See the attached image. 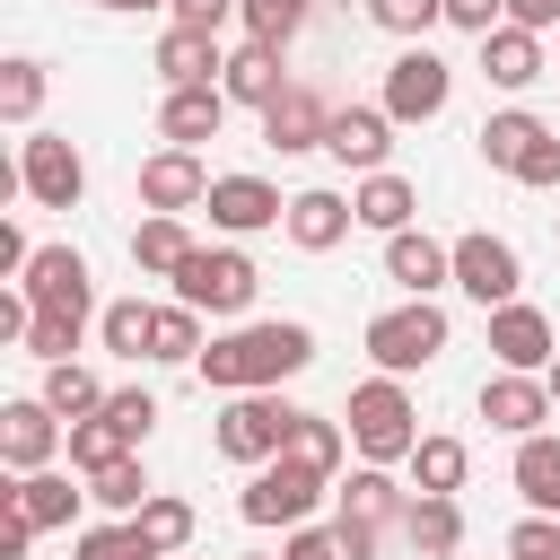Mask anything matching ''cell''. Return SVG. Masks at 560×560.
I'll return each instance as SVG.
<instances>
[{
  "label": "cell",
  "instance_id": "1",
  "mask_svg": "<svg viewBox=\"0 0 560 560\" xmlns=\"http://www.w3.org/2000/svg\"><path fill=\"white\" fill-rule=\"evenodd\" d=\"M192 368H201V385H210V394H280V376H306V368H315V332H306V324H289V315L228 324Z\"/></svg>",
  "mask_w": 560,
  "mask_h": 560
},
{
  "label": "cell",
  "instance_id": "2",
  "mask_svg": "<svg viewBox=\"0 0 560 560\" xmlns=\"http://www.w3.org/2000/svg\"><path fill=\"white\" fill-rule=\"evenodd\" d=\"M341 429H350L359 464H385V472H394V464H411V446H420V402H411L402 376H368V385H350Z\"/></svg>",
  "mask_w": 560,
  "mask_h": 560
},
{
  "label": "cell",
  "instance_id": "3",
  "mask_svg": "<svg viewBox=\"0 0 560 560\" xmlns=\"http://www.w3.org/2000/svg\"><path fill=\"white\" fill-rule=\"evenodd\" d=\"M438 350H446V306H438V298H402V306L368 315V359H376V376H420V368H438Z\"/></svg>",
  "mask_w": 560,
  "mask_h": 560
},
{
  "label": "cell",
  "instance_id": "4",
  "mask_svg": "<svg viewBox=\"0 0 560 560\" xmlns=\"http://www.w3.org/2000/svg\"><path fill=\"white\" fill-rule=\"evenodd\" d=\"M289 429H298V402H280V394H228V402H219V429H210V446H219L228 464L262 472V464L289 446Z\"/></svg>",
  "mask_w": 560,
  "mask_h": 560
},
{
  "label": "cell",
  "instance_id": "5",
  "mask_svg": "<svg viewBox=\"0 0 560 560\" xmlns=\"http://www.w3.org/2000/svg\"><path fill=\"white\" fill-rule=\"evenodd\" d=\"M254 289H262V271H254L245 245H192V262L175 271V298H184L192 315H245Z\"/></svg>",
  "mask_w": 560,
  "mask_h": 560
},
{
  "label": "cell",
  "instance_id": "6",
  "mask_svg": "<svg viewBox=\"0 0 560 560\" xmlns=\"http://www.w3.org/2000/svg\"><path fill=\"white\" fill-rule=\"evenodd\" d=\"M324 490H332V481H324L315 464L271 455V464H262V472L236 490V516H245V525H306V516L324 508Z\"/></svg>",
  "mask_w": 560,
  "mask_h": 560
},
{
  "label": "cell",
  "instance_id": "7",
  "mask_svg": "<svg viewBox=\"0 0 560 560\" xmlns=\"http://www.w3.org/2000/svg\"><path fill=\"white\" fill-rule=\"evenodd\" d=\"M446 96H455V61H438L429 44H402L394 61H385V114L394 122H438L446 114Z\"/></svg>",
  "mask_w": 560,
  "mask_h": 560
},
{
  "label": "cell",
  "instance_id": "8",
  "mask_svg": "<svg viewBox=\"0 0 560 560\" xmlns=\"http://www.w3.org/2000/svg\"><path fill=\"white\" fill-rule=\"evenodd\" d=\"M455 289H464L481 315H499V306H516V289H525V254H516L508 236L472 228V236H455Z\"/></svg>",
  "mask_w": 560,
  "mask_h": 560
},
{
  "label": "cell",
  "instance_id": "9",
  "mask_svg": "<svg viewBox=\"0 0 560 560\" xmlns=\"http://www.w3.org/2000/svg\"><path fill=\"white\" fill-rule=\"evenodd\" d=\"M18 192H26L35 210H79L88 158H79L61 131H26V149H18Z\"/></svg>",
  "mask_w": 560,
  "mask_h": 560
},
{
  "label": "cell",
  "instance_id": "10",
  "mask_svg": "<svg viewBox=\"0 0 560 560\" xmlns=\"http://www.w3.org/2000/svg\"><path fill=\"white\" fill-rule=\"evenodd\" d=\"M70 446V420L44 402V394H18V402H0V464L26 481V472H52V455Z\"/></svg>",
  "mask_w": 560,
  "mask_h": 560
},
{
  "label": "cell",
  "instance_id": "11",
  "mask_svg": "<svg viewBox=\"0 0 560 560\" xmlns=\"http://www.w3.org/2000/svg\"><path fill=\"white\" fill-rule=\"evenodd\" d=\"M26 298H35V315H96V280H88V254L79 245H35V262H26V280H18Z\"/></svg>",
  "mask_w": 560,
  "mask_h": 560
},
{
  "label": "cell",
  "instance_id": "12",
  "mask_svg": "<svg viewBox=\"0 0 560 560\" xmlns=\"http://www.w3.org/2000/svg\"><path fill=\"white\" fill-rule=\"evenodd\" d=\"M210 166H201V149H158V158H140V210H166V219H184V210H201L210 201Z\"/></svg>",
  "mask_w": 560,
  "mask_h": 560
},
{
  "label": "cell",
  "instance_id": "13",
  "mask_svg": "<svg viewBox=\"0 0 560 560\" xmlns=\"http://www.w3.org/2000/svg\"><path fill=\"white\" fill-rule=\"evenodd\" d=\"M201 210H210V228H219V236H262V228H289V201H280V184H262V175H219Z\"/></svg>",
  "mask_w": 560,
  "mask_h": 560
},
{
  "label": "cell",
  "instance_id": "14",
  "mask_svg": "<svg viewBox=\"0 0 560 560\" xmlns=\"http://www.w3.org/2000/svg\"><path fill=\"white\" fill-rule=\"evenodd\" d=\"M219 88H228V105H254V114H271V105L298 88V79H289V44H254V35H245V44L228 52Z\"/></svg>",
  "mask_w": 560,
  "mask_h": 560
},
{
  "label": "cell",
  "instance_id": "15",
  "mask_svg": "<svg viewBox=\"0 0 560 560\" xmlns=\"http://www.w3.org/2000/svg\"><path fill=\"white\" fill-rule=\"evenodd\" d=\"M324 149H332L350 175H385V158H394V114H385V105H332Z\"/></svg>",
  "mask_w": 560,
  "mask_h": 560
},
{
  "label": "cell",
  "instance_id": "16",
  "mask_svg": "<svg viewBox=\"0 0 560 560\" xmlns=\"http://www.w3.org/2000/svg\"><path fill=\"white\" fill-rule=\"evenodd\" d=\"M490 350H499V368H516V376H542L551 359H560V332H551V315L542 306H499L490 315Z\"/></svg>",
  "mask_w": 560,
  "mask_h": 560
},
{
  "label": "cell",
  "instance_id": "17",
  "mask_svg": "<svg viewBox=\"0 0 560 560\" xmlns=\"http://www.w3.org/2000/svg\"><path fill=\"white\" fill-rule=\"evenodd\" d=\"M385 280H394L402 298H438V289H455V245L402 228V236H385Z\"/></svg>",
  "mask_w": 560,
  "mask_h": 560
},
{
  "label": "cell",
  "instance_id": "18",
  "mask_svg": "<svg viewBox=\"0 0 560 560\" xmlns=\"http://www.w3.org/2000/svg\"><path fill=\"white\" fill-rule=\"evenodd\" d=\"M551 411H560V402H551V385H542V376H516V368L481 376V420H490V429H508V438H534Z\"/></svg>",
  "mask_w": 560,
  "mask_h": 560
},
{
  "label": "cell",
  "instance_id": "19",
  "mask_svg": "<svg viewBox=\"0 0 560 560\" xmlns=\"http://www.w3.org/2000/svg\"><path fill=\"white\" fill-rule=\"evenodd\" d=\"M350 228H359L350 192H332V184H306V192H289V245H298V254H332Z\"/></svg>",
  "mask_w": 560,
  "mask_h": 560
},
{
  "label": "cell",
  "instance_id": "20",
  "mask_svg": "<svg viewBox=\"0 0 560 560\" xmlns=\"http://www.w3.org/2000/svg\"><path fill=\"white\" fill-rule=\"evenodd\" d=\"M219 122H228V88H166L158 96V140L166 149H201V140H219Z\"/></svg>",
  "mask_w": 560,
  "mask_h": 560
},
{
  "label": "cell",
  "instance_id": "21",
  "mask_svg": "<svg viewBox=\"0 0 560 560\" xmlns=\"http://www.w3.org/2000/svg\"><path fill=\"white\" fill-rule=\"evenodd\" d=\"M324 131H332V105L298 79L271 114H262V149H280V158H306V149H324Z\"/></svg>",
  "mask_w": 560,
  "mask_h": 560
},
{
  "label": "cell",
  "instance_id": "22",
  "mask_svg": "<svg viewBox=\"0 0 560 560\" xmlns=\"http://www.w3.org/2000/svg\"><path fill=\"white\" fill-rule=\"evenodd\" d=\"M219 70H228L219 35H192V26H166L158 35V79L166 88H219Z\"/></svg>",
  "mask_w": 560,
  "mask_h": 560
},
{
  "label": "cell",
  "instance_id": "23",
  "mask_svg": "<svg viewBox=\"0 0 560 560\" xmlns=\"http://www.w3.org/2000/svg\"><path fill=\"white\" fill-rule=\"evenodd\" d=\"M472 140H481V166L516 175V166H525V149H534V140H551V122H542V114H525V105H499V114H481V131H472Z\"/></svg>",
  "mask_w": 560,
  "mask_h": 560
},
{
  "label": "cell",
  "instance_id": "24",
  "mask_svg": "<svg viewBox=\"0 0 560 560\" xmlns=\"http://www.w3.org/2000/svg\"><path fill=\"white\" fill-rule=\"evenodd\" d=\"M0 499H9L35 534H52V525H79V499H88V490H70V472H26V481H9Z\"/></svg>",
  "mask_w": 560,
  "mask_h": 560
},
{
  "label": "cell",
  "instance_id": "25",
  "mask_svg": "<svg viewBox=\"0 0 560 560\" xmlns=\"http://www.w3.org/2000/svg\"><path fill=\"white\" fill-rule=\"evenodd\" d=\"M516 499H525V516H560V438L551 429L516 438Z\"/></svg>",
  "mask_w": 560,
  "mask_h": 560
},
{
  "label": "cell",
  "instance_id": "26",
  "mask_svg": "<svg viewBox=\"0 0 560 560\" xmlns=\"http://www.w3.org/2000/svg\"><path fill=\"white\" fill-rule=\"evenodd\" d=\"M481 79L490 88H534L542 79V35H525V26H499V35H481Z\"/></svg>",
  "mask_w": 560,
  "mask_h": 560
},
{
  "label": "cell",
  "instance_id": "27",
  "mask_svg": "<svg viewBox=\"0 0 560 560\" xmlns=\"http://www.w3.org/2000/svg\"><path fill=\"white\" fill-rule=\"evenodd\" d=\"M350 210H359V228H376V236H402L411 228V210H420V192H411V175H359V192H350Z\"/></svg>",
  "mask_w": 560,
  "mask_h": 560
},
{
  "label": "cell",
  "instance_id": "28",
  "mask_svg": "<svg viewBox=\"0 0 560 560\" xmlns=\"http://www.w3.org/2000/svg\"><path fill=\"white\" fill-rule=\"evenodd\" d=\"M192 245H201V236H192L184 219H166V210H149V219L131 228V262H140L149 280H175V271L192 262Z\"/></svg>",
  "mask_w": 560,
  "mask_h": 560
},
{
  "label": "cell",
  "instance_id": "29",
  "mask_svg": "<svg viewBox=\"0 0 560 560\" xmlns=\"http://www.w3.org/2000/svg\"><path fill=\"white\" fill-rule=\"evenodd\" d=\"M402 542H411L420 560H455V551H464V508L411 490V508H402Z\"/></svg>",
  "mask_w": 560,
  "mask_h": 560
},
{
  "label": "cell",
  "instance_id": "30",
  "mask_svg": "<svg viewBox=\"0 0 560 560\" xmlns=\"http://www.w3.org/2000/svg\"><path fill=\"white\" fill-rule=\"evenodd\" d=\"M332 499H341V516H368V525H402V508H411V490H402L385 464H359Z\"/></svg>",
  "mask_w": 560,
  "mask_h": 560
},
{
  "label": "cell",
  "instance_id": "31",
  "mask_svg": "<svg viewBox=\"0 0 560 560\" xmlns=\"http://www.w3.org/2000/svg\"><path fill=\"white\" fill-rule=\"evenodd\" d=\"M402 472H411V490H420V499H455V490H464V472H472V455H464V438H420Z\"/></svg>",
  "mask_w": 560,
  "mask_h": 560
},
{
  "label": "cell",
  "instance_id": "32",
  "mask_svg": "<svg viewBox=\"0 0 560 560\" xmlns=\"http://www.w3.org/2000/svg\"><path fill=\"white\" fill-rule=\"evenodd\" d=\"M35 114H44V61L35 52H9L0 61V122L35 131Z\"/></svg>",
  "mask_w": 560,
  "mask_h": 560
},
{
  "label": "cell",
  "instance_id": "33",
  "mask_svg": "<svg viewBox=\"0 0 560 560\" xmlns=\"http://www.w3.org/2000/svg\"><path fill=\"white\" fill-rule=\"evenodd\" d=\"M201 350H210V341H201V315H192L184 298H166L158 324H149V359H158V368H184V359H201Z\"/></svg>",
  "mask_w": 560,
  "mask_h": 560
},
{
  "label": "cell",
  "instance_id": "34",
  "mask_svg": "<svg viewBox=\"0 0 560 560\" xmlns=\"http://www.w3.org/2000/svg\"><path fill=\"white\" fill-rule=\"evenodd\" d=\"M122 455H140V446H131L105 411H96V420H70V472H79V481H96V472L122 464Z\"/></svg>",
  "mask_w": 560,
  "mask_h": 560
},
{
  "label": "cell",
  "instance_id": "35",
  "mask_svg": "<svg viewBox=\"0 0 560 560\" xmlns=\"http://www.w3.org/2000/svg\"><path fill=\"white\" fill-rule=\"evenodd\" d=\"M280 455H298V464H315L324 481L341 472V455H350V429L341 420H324V411H298V429H289V446Z\"/></svg>",
  "mask_w": 560,
  "mask_h": 560
},
{
  "label": "cell",
  "instance_id": "36",
  "mask_svg": "<svg viewBox=\"0 0 560 560\" xmlns=\"http://www.w3.org/2000/svg\"><path fill=\"white\" fill-rule=\"evenodd\" d=\"M149 324H158L149 298H114V306L96 315V341H105L114 359H149Z\"/></svg>",
  "mask_w": 560,
  "mask_h": 560
},
{
  "label": "cell",
  "instance_id": "37",
  "mask_svg": "<svg viewBox=\"0 0 560 560\" xmlns=\"http://www.w3.org/2000/svg\"><path fill=\"white\" fill-rule=\"evenodd\" d=\"M44 402H52L61 420H96V411H105V385H96V368L61 359V368H44Z\"/></svg>",
  "mask_w": 560,
  "mask_h": 560
},
{
  "label": "cell",
  "instance_id": "38",
  "mask_svg": "<svg viewBox=\"0 0 560 560\" xmlns=\"http://www.w3.org/2000/svg\"><path fill=\"white\" fill-rule=\"evenodd\" d=\"M131 525H140V542H149V551H166V560H175V551L192 542V525H201V516H192V499H175V490H158V499H149V508L131 516Z\"/></svg>",
  "mask_w": 560,
  "mask_h": 560
},
{
  "label": "cell",
  "instance_id": "39",
  "mask_svg": "<svg viewBox=\"0 0 560 560\" xmlns=\"http://www.w3.org/2000/svg\"><path fill=\"white\" fill-rule=\"evenodd\" d=\"M88 499H96V508H114V516H140V508H149L158 490H149V472H140V455H122V464H105V472L88 481Z\"/></svg>",
  "mask_w": 560,
  "mask_h": 560
},
{
  "label": "cell",
  "instance_id": "40",
  "mask_svg": "<svg viewBox=\"0 0 560 560\" xmlns=\"http://www.w3.org/2000/svg\"><path fill=\"white\" fill-rule=\"evenodd\" d=\"M368 26H385L394 44H429V26H446V0H368Z\"/></svg>",
  "mask_w": 560,
  "mask_h": 560
},
{
  "label": "cell",
  "instance_id": "41",
  "mask_svg": "<svg viewBox=\"0 0 560 560\" xmlns=\"http://www.w3.org/2000/svg\"><path fill=\"white\" fill-rule=\"evenodd\" d=\"M236 18H245L254 44H289V35L315 18V0H236Z\"/></svg>",
  "mask_w": 560,
  "mask_h": 560
},
{
  "label": "cell",
  "instance_id": "42",
  "mask_svg": "<svg viewBox=\"0 0 560 560\" xmlns=\"http://www.w3.org/2000/svg\"><path fill=\"white\" fill-rule=\"evenodd\" d=\"M70 560H166V551H149L140 525L122 516V525H79V551H70Z\"/></svg>",
  "mask_w": 560,
  "mask_h": 560
},
{
  "label": "cell",
  "instance_id": "43",
  "mask_svg": "<svg viewBox=\"0 0 560 560\" xmlns=\"http://www.w3.org/2000/svg\"><path fill=\"white\" fill-rule=\"evenodd\" d=\"M79 332H88L79 315H35V324H26V359H44V368H61V359L79 350Z\"/></svg>",
  "mask_w": 560,
  "mask_h": 560
},
{
  "label": "cell",
  "instance_id": "44",
  "mask_svg": "<svg viewBox=\"0 0 560 560\" xmlns=\"http://www.w3.org/2000/svg\"><path fill=\"white\" fill-rule=\"evenodd\" d=\"M105 420H114V429L140 446V438L158 429V394H149V385H114V394H105Z\"/></svg>",
  "mask_w": 560,
  "mask_h": 560
},
{
  "label": "cell",
  "instance_id": "45",
  "mask_svg": "<svg viewBox=\"0 0 560 560\" xmlns=\"http://www.w3.org/2000/svg\"><path fill=\"white\" fill-rule=\"evenodd\" d=\"M508 560H560V516H516L508 525Z\"/></svg>",
  "mask_w": 560,
  "mask_h": 560
},
{
  "label": "cell",
  "instance_id": "46",
  "mask_svg": "<svg viewBox=\"0 0 560 560\" xmlns=\"http://www.w3.org/2000/svg\"><path fill=\"white\" fill-rule=\"evenodd\" d=\"M516 184H525V192H560V131L525 149V166H516Z\"/></svg>",
  "mask_w": 560,
  "mask_h": 560
},
{
  "label": "cell",
  "instance_id": "47",
  "mask_svg": "<svg viewBox=\"0 0 560 560\" xmlns=\"http://www.w3.org/2000/svg\"><path fill=\"white\" fill-rule=\"evenodd\" d=\"M446 26H464V35H499V26H508V0H446Z\"/></svg>",
  "mask_w": 560,
  "mask_h": 560
},
{
  "label": "cell",
  "instance_id": "48",
  "mask_svg": "<svg viewBox=\"0 0 560 560\" xmlns=\"http://www.w3.org/2000/svg\"><path fill=\"white\" fill-rule=\"evenodd\" d=\"M228 18H236V0H175L166 9V26H192V35H219Z\"/></svg>",
  "mask_w": 560,
  "mask_h": 560
},
{
  "label": "cell",
  "instance_id": "49",
  "mask_svg": "<svg viewBox=\"0 0 560 560\" xmlns=\"http://www.w3.org/2000/svg\"><path fill=\"white\" fill-rule=\"evenodd\" d=\"M332 542H341V560H376L385 525H368V516H332Z\"/></svg>",
  "mask_w": 560,
  "mask_h": 560
},
{
  "label": "cell",
  "instance_id": "50",
  "mask_svg": "<svg viewBox=\"0 0 560 560\" xmlns=\"http://www.w3.org/2000/svg\"><path fill=\"white\" fill-rule=\"evenodd\" d=\"M280 560H341V542H332V525H289Z\"/></svg>",
  "mask_w": 560,
  "mask_h": 560
},
{
  "label": "cell",
  "instance_id": "51",
  "mask_svg": "<svg viewBox=\"0 0 560 560\" xmlns=\"http://www.w3.org/2000/svg\"><path fill=\"white\" fill-rule=\"evenodd\" d=\"M508 26H525V35H551V26H560V0H508Z\"/></svg>",
  "mask_w": 560,
  "mask_h": 560
},
{
  "label": "cell",
  "instance_id": "52",
  "mask_svg": "<svg viewBox=\"0 0 560 560\" xmlns=\"http://www.w3.org/2000/svg\"><path fill=\"white\" fill-rule=\"evenodd\" d=\"M0 508H9V499H0ZM26 551H35V525L9 508V516H0V560H26Z\"/></svg>",
  "mask_w": 560,
  "mask_h": 560
},
{
  "label": "cell",
  "instance_id": "53",
  "mask_svg": "<svg viewBox=\"0 0 560 560\" xmlns=\"http://www.w3.org/2000/svg\"><path fill=\"white\" fill-rule=\"evenodd\" d=\"M88 9H175V0H88Z\"/></svg>",
  "mask_w": 560,
  "mask_h": 560
},
{
  "label": "cell",
  "instance_id": "54",
  "mask_svg": "<svg viewBox=\"0 0 560 560\" xmlns=\"http://www.w3.org/2000/svg\"><path fill=\"white\" fill-rule=\"evenodd\" d=\"M542 385H551V402H560V359H551V368H542Z\"/></svg>",
  "mask_w": 560,
  "mask_h": 560
},
{
  "label": "cell",
  "instance_id": "55",
  "mask_svg": "<svg viewBox=\"0 0 560 560\" xmlns=\"http://www.w3.org/2000/svg\"><path fill=\"white\" fill-rule=\"evenodd\" d=\"M551 236H560V219H551Z\"/></svg>",
  "mask_w": 560,
  "mask_h": 560
},
{
  "label": "cell",
  "instance_id": "56",
  "mask_svg": "<svg viewBox=\"0 0 560 560\" xmlns=\"http://www.w3.org/2000/svg\"><path fill=\"white\" fill-rule=\"evenodd\" d=\"M245 560H254V551H245Z\"/></svg>",
  "mask_w": 560,
  "mask_h": 560
}]
</instances>
